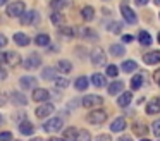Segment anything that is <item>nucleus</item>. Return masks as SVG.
Here are the masks:
<instances>
[{"instance_id": "27", "label": "nucleus", "mask_w": 160, "mask_h": 141, "mask_svg": "<svg viewBox=\"0 0 160 141\" xmlns=\"http://www.w3.org/2000/svg\"><path fill=\"white\" fill-rule=\"evenodd\" d=\"M121 69L129 74V72H132V71H136V69H138V64H136L134 60H124V62H122V65H121Z\"/></svg>"}, {"instance_id": "54", "label": "nucleus", "mask_w": 160, "mask_h": 141, "mask_svg": "<svg viewBox=\"0 0 160 141\" xmlns=\"http://www.w3.org/2000/svg\"><path fill=\"white\" fill-rule=\"evenodd\" d=\"M5 2H7V0H0V7L4 5V3H5Z\"/></svg>"}, {"instance_id": "47", "label": "nucleus", "mask_w": 160, "mask_h": 141, "mask_svg": "<svg viewBox=\"0 0 160 141\" xmlns=\"http://www.w3.org/2000/svg\"><path fill=\"white\" fill-rule=\"evenodd\" d=\"M98 141H110V138L107 134H102V136H98Z\"/></svg>"}, {"instance_id": "11", "label": "nucleus", "mask_w": 160, "mask_h": 141, "mask_svg": "<svg viewBox=\"0 0 160 141\" xmlns=\"http://www.w3.org/2000/svg\"><path fill=\"white\" fill-rule=\"evenodd\" d=\"M143 62L148 65H155L160 62V50H153V52H148V53L143 55Z\"/></svg>"}, {"instance_id": "41", "label": "nucleus", "mask_w": 160, "mask_h": 141, "mask_svg": "<svg viewBox=\"0 0 160 141\" xmlns=\"http://www.w3.org/2000/svg\"><path fill=\"white\" fill-rule=\"evenodd\" d=\"M0 141H12V133H9V131L0 133Z\"/></svg>"}, {"instance_id": "50", "label": "nucleus", "mask_w": 160, "mask_h": 141, "mask_svg": "<svg viewBox=\"0 0 160 141\" xmlns=\"http://www.w3.org/2000/svg\"><path fill=\"white\" fill-rule=\"evenodd\" d=\"M48 141H67V139H64V138H50Z\"/></svg>"}, {"instance_id": "34", "label": "nucleus", "mask_w": 160, "mask_h": 141, "mask_svg": "<svg viewBox=\"0 0 160 141\" xmlns=\"http://www.w3.org/2000/svg\"><path fill=\"white\" fill-rule=\"evenodd\" d=\"M143 81H145V78H143L141 74H136L134 78L131 79V88L132 89H139V88H141V84H143Z\"/></svg>"}, {"instance_id": "3", "label": "nucleus", "mask_w": 160, "mask_h": 141, "mask_svg": "<svg viewBox=\"0 0 160 141\" xmlns=\"http://www.w3.org/2000/svg\"><path fill=\"white\" fill-rule=\"evenodd\" d=\"M102 103H103V98L98 95H86L83 96V100H81V105L86 107V108H97V107H100Z\"/></svg>"}, {"instance_id": "43", "label": "nucleus", "mask_w": 160, "mask_h": 141, "mask_svg": "<svg viewBox=\"0 0 160 141\" xmlns=\"http://www.w3.org/2000/svg\"><path fill=\"white\" fill-rule=\"evenodd\" d=\"M5 45H7V36L5 34H0V50L5 48Z\"/></svg>"}, {"instance_id": "38", "label": "nucleus", "mask_w": 160, "mask_h": 141, "mask_svg": "<svg viewBox=\"0 0 160 141\" xmlns=\"http://www.w3.org/2000/svg\"><path fill=\"white\" fill-rule=\"evenodd\" d=\"M108 31H110V33H115V34H121V31H122V24L119 23V21H114V23L108 24Z\"/></svg>"}, {"instance_id": "37", "label": "nucleus", "mask_w": 160, "mask_h": 141, "mask_svg": "<svg viewBox=\"0 0 160 141\" xmlns=\"http://www.w3.org/2000/svg\"><path fill=\"white\" fill-rule=\"evenodd\" d=\"M76 141H91V134L86 129H81V131H78Z\"/></svg>"}, {"instance_id": "51", "label": "nucleus", "mask_w": 160, "mask_h": 141, "mask_svg": "<svg viewBox=\"0 0 160 141\" xmlns=\"http://www.w3.org/2000/svg\"><path fill=\"white\" fill-rule=\"evenodd\" d=\"M119 141H132V139H131V138H129V136H122V138H121V139H119Z\"/></svg>"}, {"instance_id": "23", "label": "nucleus", "mask_w": 160, "mask_h": 141, "mask_svg": "<svg viewBox=\"0 0 160 141\" xmlns=\"http://www.w3.org/2000/svg\"><path fill=\"white\" fill-rule=\"evenodd\" d=\"M14 41L19 47H28L29 45V36H26L24 33H16L14 34Z\"/></svg>"}, {"instance_id": "36", "label": "nucleus", "mask_w": 160, "mask_h": 141, "mask_svg": "<svg viewBox=\"0 0 160 141\" xmlns=\"http://www.w3.org/2000/svg\"><path fill=\"white\" fill-rule=\"evenodd\" d=\"M66 5H67V3H66V0H52V2H50V7H52V9L55 10V12L62 10Z\"/></svg>"}, {"instance_id": "6", "label": "nucleus", "mask_w": 160, "mask_h": 141, "mask_svg": "<svg viewBox=\"0 0 160 141\" xmlns=\"http://www.w3.org/2000/svg\"><path fill=\"white\" fill-rule=\"evenodd\" d=\"M91 64L97 65V67L107 64V57H105V52L102 48H93V52H91Z\"/></svg>"}, {"instance_id": "20", "label": "nucleus", "mask_w": 160, "mask_h": 141, "mask_svg": "<svg viewBox=\"0 0 160 141\" xmlns=\"http://www.w3.org/2000/svg\"><path fill=\"white\" fill-rule=\"evenodd\" d=\"M91 83H93V86H97V88H102V86L107 84V78H105L103 74H100V72H97V74L91 76Z\"/></svg>"}, {"instance_id": "19", "label": "nucleus", "mask_w": 160, "mask_h": 141, "mask_svg": "<svg viewBox=\"0 0 160 141\" xmlns=\"http://www.w3.org/2000/svg\"><path fill=\"white\" fill-rule=\"evenodd\" d=\"M131 100H132V93L124 91V93H121V96L117 98V103H119V107H128L129 103H131Z\"/></svg>"}, {"instance_id": "32", "label": "nucleus", "mask_w": 160, "mask_h": 141, "mask_svg": "<svg viewBox=\"0 0 160 141\" xmlns=\"http://www.w3.org/2000/svg\"><path fill=\"white\" fill-rule=\"evenodd\" d=\"M110 53L115 55V57H122V55L126 53V48L122 47L121 43H115V45H112V47H110Z\"/></svg>"}, {"instance_id": "31", "label": "nucleus", "mask_w": 160, "mask_h": 141, "mask_svg": "<svg viewBox=\"0 0 160 141\" xmlns=\"http://www.w3.org/2000/svg\"><path fill=\"white\" fill-rule=\"evenodd\" d=\"M76 136H78V129H74V127H67L66 131H64V139L67 141H76Z\"/></svg>"}, {"instance_id": "44", "label": "nucleus", "mask_w": 160, "mask_h": 141, "mask_svg": "<svg viewBox=\"0 0 160 141\" xmlns=\"http://www.w3.org/2000/svg\"><path fill=\"white\" fill-rule=\"evenodd\" d=\"M122 41H124V43H131L132 36H131V34H124V36H122Z\"/></svg>"}, {"instance_id": "15", "label": "nucleus", "mask_w": 160, "mask_h": 141, "mask_svg": "<svg viewBox=\"0 0 160 141\" xmlns=\"http://www.w3.org/2000/svg\"><path fill=\"white\" fill-rule=\"evenodd\" d=\"M160 112V98H152L146 105V113L148 115H153V113Z\"/></svg>"}, {"instance_id": "10", "label": "nucleus", "mask_w": 160, "mask_h": 141, "mask_svg": "<svg viewBox=\"0 0 160 141\" xmlns=\"http://www.w3.org/2000/svg\"><path fill=\"white\" fill-rule=\"evenodd\" d=\"M21 64V55L16 52H5V65L9 67H16Z\"/></svg>"}, {"instance_id": "18", "label": "nucleus", "mask_w": 160, "mask_h": 141, "mask_svg": "<svg viewBox=\"0 0 160 141\" xmlns=\"http://www.w3.org/2000/svg\"><path fill=\"white\" fill-rule=\"evenodd\" d=\"M57 69H59L62 74H69V72L72 71V64H71L69 60H66V58H60V60L57 62Z\"/></svg>"}, {"instance_id": "57", "label": "nucleus", "mask_w": 160, "mask_h": 141, "mask_svg": "<svg viewBox=\"0 0 160 141\" xmlns=\"http://www.w3.org/2000/svg\"><path fill=\"white\" fill-rule=\"evenodd\" d=\"M141 141H150V139H141Z\"/></svg>"}, {"instance_id": "46", "label": "nucleus", "mask_w": 160, "mask_h": 141, "mask_svg": "<svg viewBox=\"0 0 160 141\" xmlns=\"http://www.w3.org/2000/svg\"><path fill=\"white\" fill-rule=\"evenodd\" d=\"M153 78H155V81L160 84V69H158V71H155V74H153Z\"/></svg>"}, {"instance_id": "40", "label": "nucleus", "mask_w": 160, "mask_h": 141, "mask_svg": "<svg viewBox=\"0 0 160 141\" xmlns=\"http://www.w3.org/2000/svg\"><path fill=\"white\" fill-rule=\"evenodd\" d=\"M152 126H153V127H152V129H153V134H155L157 138H160V119H157L155 122L152 124Z\"/></svg>"}, {"instance_id": "14", "label": "nucleus", "mask_w": 160, "mask_h": 141, "mask_svg": "<svg viewBox=\"0 0 160 141\" xmlns=\"http://www.w3.org/2000/svg\"><path fill=\"white\" fill-rule=\"evenodd\" d=\"M36 84V79L33 78V76H22L21 79H19V86H21L22 89H33Z\"/></svg>"}, {"instance_id": "55", "label": "nucleus", "mask_w": 160, "mask_h": 141, "mask_svg": "<svg viewBox=\"0 0 160 141\" xmlns=\"http://www.w3.org/2000/svg\"><path fill=\"white\" fill-rule=\"evenodd\" d=\"M158 43H160V33H158Z\"/></svg>"}, {"instance_id": "16", "label": "nucleus", "mask_w": 160, "mask_h": 141, "mask_svg": "<svg viewBox=\"0 0 160 141\" xmlns=\"http://www.w3.org/2000/svg\"><path fill=\"white\" fill-rule=\"evenodd\" d=\"M19 133L24 134V136H29V134L35 133V126H33L29 120H22V122H19Z\"/></svg>"}, {"instance_id": "1", "label": "nucleus", "mask_w": 160, "mask_h": 141, "mask_svg": "<svg viewBox=\"0 0 160 141\" xmlns=\"http://www.w3.org/2000/svg\"><path fill=\"white\" fill-rule=\"evenodd\" d=\"M107 112L105 110H100V108H95L93 112L88 113V122L93 124V126H100V124H103L105 120H107Z\"/></svg>"}, {"instance_id": "9", "label": "nucleus", "mask_w": 160, "mask_h": 141, "mask_svg": "<svg viewBox=\"0 0 160 141\" xmlns=\"http://www.w3.org/2000/svg\"><path fill=\"white\" fill-rule=\"evenodd\" d=\"M38 21V12L36 10H28V12H24L21 16V24L22 26H29V24L36 23Z\"/></svg>"}, {"instance_id": "21", "label": "nucleus", "mask_w": 160, "mask_h": 141, "mask_svg": "<svg viewBox=\"0 0 160 141\" xmlns=\"http://www.w3.org/2000/svg\"><path fill=\"white\" fill-rule=\"evenodd\" d=\"M74 88H76L78 91H84V89H88V78L86 76H79V78L74 81Z\"/></svg>"}, {"instance_id": "26", "label": "nucleus", "mask_w": 160, "mask_h": 141, "mask_svg": "<svg viewBox=\"0 0 160 141\" xmlns=\"http://www.w3.org/2000/svg\"><path fill=\"white\" fill-rule=\"evenodd\" d=\"M35 43L38 45V47H47V45H50V36L47 33H40L38 36L35 38Z\"/></svg>"}, {"instance_id": "33", "label": "nucleus", "mask_w": 160, "mask_h": 141, "mask_svg": "<svg viewBox=\"0 0 160 141\" xmlns=\"http://www.w3.org/2000/svg\"><path fill=\"white\" fill-rule=\"evenodd\" d=\"M53 83H55L57 89H67L69 88V79H66V78H59V76H57Z\"/></svg>"}, {"instance_id": "24", "label": "nucleus", "mask_w": 160, "mask_h": 141, "mask_svg": "<svg viewBox=\"0 0 160 141\" xmlns=\"http://www.w3.org/2000/svg\"><path fill=\"white\" fill-rule=\"evenodd\" d=\"M11 96H12V103H14V105H22L24 107L26 103H28V98H26L24 95H21V93H18V91H14Z\"/></svg>"}, {"instance_id": "45", "label": "nucleus", "mask_w": 160, "mask_h": 141, "mask_svg": "<svg viewBox=\"0 0 160 141\" xmlns=\"http://www.w3.org/2000/svg\"><path fill=\"white\" fill-rule=\"evenodd\" d=\"M5 103H7V96L0 93V105H5Z\"/></svg>"}, {"instance_id": "52", "label": "nucleus", "mask_w": 160, "mask_h": 141, "mask_svg": "<svg viewBox=\"0 0 160 141\" xmlns=\"http://www.w3.org/2000/svg\"><path fill=\"white\" fill-rule=\"evenodd\" d=\"M153 3H155V5H158V7H160V0H153Z\"/></svg>"}, {"instance_id": "42", "label": "nucleus", "mask_w": 160, "mask_h": 141, "mask_svg": "<svg viewBox=\"0 0 160 141\" xmlns=\"http://www.w3.org/2000/svg\"><path fill=\"white\" fill-rule=\"evenodd\" d=\"M134 131H136V133H138V134H143V136H145V134L148 133V129H146L145 126L141 127V124H136V126H134Z\"/></svg>"}, {"instance_id": "22", "label": "nucleus", "mask_w": 160, "mask_h": 141, "mask_svg": "<svg viewBox=\"0 0 160 141\" xmlns=\"http://www.w3.org/2000/svg\"><path fill=\"white\" fill-rule=\"evenodd\" d=\"M81 16H83L84 21H93L95 19V9L91 5H84L83 10H81Z\"/></svg>"}, {"instance_id": "49", "label": "nucleus", "mask_w": 160, "mask_h": 141, "mask_svg": "<svg viewBox=\"0 0 160 141\" xmlns=\"http://www.w3.org/2000/svg\"><path fill=\"white\" fill-rule=\"evenodd\" d=\"M136 3H138V5H146L148 0H136Z\"/></svg>"}, {"instance_id": "53", "label": "nucleus", "mask_w": 160, "mask_h": 141, "mask_svg": "<svg viewBox=\"0 0 160 141\" xmlns=\"http://www.w3.org/2000/svg\"><path fill=\"white\" fill-rule=\"evenodd\" d=\"M31 141H43V139H42V138H33Z\"/></svg>"}, {"instance_id": "30", "label": "nucleus", "mask_w": 160, "mask_h": 141, "mask_svg": "<svg viewBox=\"0 0 160 141\" xmlns=\"http://www.w3.org/2000/svg\"><path fill=\"white\" fill-rule=\"evenodd\" d=\"M57 72H59V71H55L53 67H47V69H43V72H42V78H43V79H52V81H55V78H57Z\"/></svg>"}, {"instance_id": "28", "label": "nucleus", "mask_w": 160, "mask_h": 141, "mask_svg": "<svg viewBox=\"0 0 160 141\" xmlns=\"http://www.w3.org/2000/svg\"><path fill=\"white\" fill-rule=\"evenodd\" d=\"M79 34L83 38H88V40H98V34L95 33L93 29H90V28H81Z\"/></svg>"}, {"instance_id": "5", "label": "nucleus", "mask_w": 160, "mask_h": 141, "mask_svg": "<svg viewBox=\"0 0 160 141\" xmlns=\"http://www.w3.org/2000/svg\"><path fill=\"white\" fill-rule=\"evenodd\" d=\"M121 14L124 16L126 23H129V24H136V23H138V16H136V12L126 2L121 3Z\"/></svg>"}, {"instance_id": "4", "label": "nucleus", "mask_w": 160, "mask_h": 141, "mask_svg": "<svg viewBox=\"0 0 160 141\" xmlns=\"http://www.w3.org/2000/svg\"><path fill=\"white\" fill-rule=\"evenodd\" d=\"M64 126L62 119L60 117H53V119H48L45 124H43V131L45 133H57V131H60Z\"/></svg>"}, {"instance_id": "35", "label": "nucleus", "mask_w": 160, "mask_h": 141, "mask_svg": "<svg viewBox=\"0 0 160 141\" xmlns=\"http://www.w3.org/2000/svg\"><path fill=\"white\" fill-rule=\"evenodd\" d=\"M138 38H139V43L141 45H145V47H148V45H152V36H150L146 31H141V33L138 34Z\"/></svg>"}, {"instance_id": "7", "label": "nucleus", "mask_w": 160, "mask_h": 141, "mask_svg": "<svg viewBox=\"0 0 160 141\" xmlns=\"http://www.w3.org/2000/svg\"><path fill=\"white\" fill-rule=\"evenodd\" d=\"M53 112H55V107H53V103L45 102V103H42V105L36 108V117H38V119H45V117L52 115Z\"/></svg>"}, {"instance_id": "29", "label": "nucleus", "mask_w": 160, "mask_h": 141, "mask_svg": "<svg viewBox=\"0 0 160 141\" xmlns=\"http://www.w3.org/2000/svg\"><path fill=\"white\" fill-rule=\"evenodd\" d=\"M59 34H62V36H66V38H72V36H76V29H74V28H69V26H60Z\"/></svg>"}, {"instance_id": "56", "label": "nucleus", "mask_w": 160, "mask_h": 141, "mask_svg": "<svg viewBox=\"0 0 160 141\" xmlns=\"http://www.w3.org/2000/svg\"><path fill=\"white\" fill-rule=\"evenodd\" d=\"M0 124H2V115H0Z\"/></svg>"}, {"instance_id": "12", "label": "nucleus", "mask_w": 160, "mask_h": 141, "mask_svg": "<svg viewBox=\"0 0 160 141\" xmlns=\"http://www.w3.org/2000/svg\"><path fill=\"white\" fill-rule=\"evenodd\" d=\"M50 98V91L45 88H36L33 89V100L35 102H47Z\"/></svg>"}, {"instance_id": "13", "label": "nucleus", "mask_w": 160, "mask_h": 141, "mask_svg": "<svg viewBox=\"0 0 160 141\" xmlns=\"http://www.w3.org/2000/svg\"><path fill=\"white\" fill-rule=\"evenodd\" d=\"M126 119L124 117H117V119H114V122L110 124V131L112 133H122V131L126 129Z\"/></svg>"}, {"instance_id": "25", "label": "nucleus", "mask_w": 160, "mask_h": 141, "mask_svg": "<svg viewBox=\"0 0 160 141\" xmlns=\"http://www.w3.org/2000/svg\"><path fill=\"white\" fill-rule=\"evenodd\" d=\"M50 21H52L55 26H64V23H66V17H64L62 12H53L52 16H50Z\"/></svg>"}, {"instance_id": "48", "label": "nucleus", "mask_w": 160, "mask_h": 141, "mask_svg": "<svg viewBox=\"0 0 160 141\" xmlns=\"http://www.w3.org/2000/svg\"><path fill=\"white\" fill-rule=\"evenodd\" d=\"M5 78H7V72H5L4 69L0 67V79H5Z\"/></svg>"}, {"instance_id": "17", "label": "nucleus", "mask_w": 160, "mask_h": 141, "mask_svg": "<svg viewBox=\"0 0 160 141\" xmlns=\"http://www.w3.org/2000/svg\"><path fill=\"white\" fill-rule=\"evenodd\" d=\"M122 89H124V83L122 81H114V83H110V84H108V95H119V93L122 91Z\"/></svg>"}, {"instance_id": "39", "label": "nucleus", "mask_w": 160, "mask_h": 141, "mask_svg": "<svg viewBox=\"0 0 160 141\" xmlns=\"http://www.w3.org/2000/svg\"><path fill=\"white\" fill-rule=\"evenodd\" d=\"M117 74H119V67L115 64H110V65H107V76H110V78H117Z\"/></svg>"}, {"instance_id": "2", "label": "nucleus", "mask_w": 160, "mask_h": 141, "mask_svg": "<svg viewBox=\"0 0 160 141\" xmlns=\"http://www.w3.org/2000/svg\"><path fill=\"white\" fill-rule=\"evenodd\" d=\"M24 12H26V5H24V2H21V0L12 2V3L7 5V16H11V17H21Z\"/></svg>"}, {"instance_id": "8", "label": "nucleus", "mask_w": 160, "mask_h": 141, "mask_svg": "<svg viewBox=\"0 0 160 141\" xmlns=\"http://www.w3.org/2000/svg\"><path fill=\"white\" fill-rule=\"evenodd\" d=\"M42 65V57H40V53H31L26 57L24 60V67L28 69V71H31V69H36Z\"/></svg>"}]
</instances>
